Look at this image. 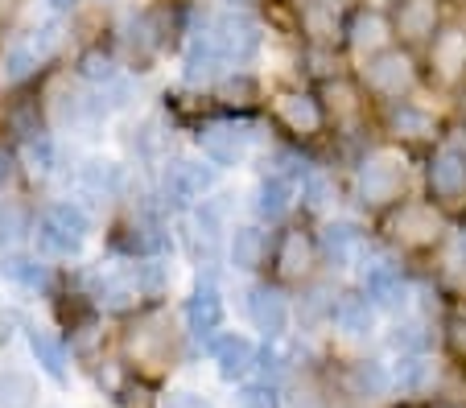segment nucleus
Wrapping results in <instances>:
<instances>
[{
	"mask_svg": "<svg viewBox=\"0 0 466 408\" xmlns=\"http://www.w3.org/2000/svg\"><path fill=\"white\" fill-rule=\"evenodd\" d=\"M211 37H215V45H219V54L228 58V63H252L256 54H260V42H264V34H260V21L252 17V13H244V9H228V13H219V17L211 21Z\"/></svg>",
	"mask_w": 466,
	"mask_h": 408,
	"instance_id": "0eeeda50",
	"label": "nucleus"
},
{
	"mask_svg": "<svg viewBox=\"0 0 466 408\" xmlns=\"http://www.w3.org/2000/svg\"><path fill=\"white\" fill-rule=\"evenodd\" d=\"M450 343H454L458 355H466V322H462V318L450 322Z\"/></svg>",
	"mask_w": 466,
	"mask_h": 408,
	"instance_id": "79ce46f5",
	"label": "nucleus"
},
{
	"mask_svg": "<svg viewBox=\"0 0 466 408\" xmlns=\"http://www.w3.org/2000/svg\"><path fill=\"white\" fill-rule=\"evenodd\" d=\"M293 190H298V182H289L285 174H268V178H260L256 198H252L256 219L260 223H281L285 214L293 211Z\"/></svg>",
	"mask_w": 466,
	"mask_h": 408,
	"instance_id": "4be33fe9",
	"label": "nucleus"
},
{
	"mask_svg": "<svg viewBox=\"0 0 466 408\" xmlns=\"http://www.w3.org/2000/svg\"><path fill=\"white\" fill-rule=\"evenodd\" d=\"M50 9H54V13H71L75 0H50Z\"/></svg>",
	"mask_w": 466,
	"mask_h": 408,
	"instance_id": "c03bdc74",
	"label": "nucleus"
},
{
	"mask_svg": "<svg viewBox=\"0 0 466 408\" xmlns=\"http://www.w3.org/2000/svg\"><path fill=\"white\" fill-rule=\"evenodd\" d=\"M339 21H335V9L326 5V0H306L301 5V34H309L318 45H326L335 37Z\"/></svg>",
	"mask_w": 466,
	"mask_h": 408,
	"instance_id": "c85d7f7f",
	"label": "nucleus"
},
{
	"mask_svg": "<svg viewBox=\"0 0 466 408\" xmlns=\"http://www.w3.org/2000/svg\"><path fill=\"white\" fill-rule=\"evenodd\" d=\"M25 231H29V214L17 203H0V248L17 244Z\"/></svg>",
	"mask_w": 466,
	"mask_h": 408,
	"instance_id": "e433bc0d",
	"label": "nucleus"
},
{
	"mask_svg": "<svg viewBox=\"0 0 466 408\" xmlns=\"http://www.w3.org/2000/svg\"><path fill=\"white\" fill-rule=\"evenodd\" d=\"M268 252H273V240H268V231H264L260 223H239V227H231V240H228L231 268L256 273V268H264Z\"/></svg>",
	"mask_w": 466,
	"mask_h": 408,
	"instance_id": "f3484780",
	"label": "nucleus"
},
{
	"mask_svg": "<svg viewBox=\"0 0 466 408\" xmlns=\"http://www.w3.org/2000/svg\"><path fill=\"white\" fill-rule=\"evenodd\" d=\"M360 289L371 305L380 310H405L409 305V281L400 276V268L392 260H363V273H360Z\"/></svg>",
	"mask_w": 466,
	"mask_h": 408,
	"instance_id": "9d476101",
	"label": "nucleus"
},
{
	"mask_svg": "<svg viewBox=\"0 0 466 408\" xmlns=\"http://www.w3.org/2000/svg\"><path fill=\"white\" fill-rule=\"evenodd\" d=\"M99 302L107 305V310H128V305L141 302V289H137V276L128 273H112L104 284H99Z\"/></svg>",
	"mask_w": 466,
	"mask_h": 408,
	"instance_id": "c756f323",
	"label": "nucleus"
},
{
	"mask_svg": "<svg viewBox=\"0 0 466 408\" xmlns=\"http://www.w3.org/2000/svg\"><path fill=\"white\" fill-rule=\"evenodd\" d=\"M360 198L368 206H396L409 190V161L392 149H376L360 161Z\"/></svg>",
	"mask_w": 466,
	"mask_h": 408,
	"instance_id": "f03ea898",
	"label": "nucleus"
},
{
	"mask_svg": "<svg viewBox=\"0 0 466 408\" xmlns=\"http://www.w3.org/2000/svg\"><path fill=\"white\" fill-rule=\"evenodd\" d=\"M430 75L441 87H458L466 79V25L450 21L430 37Z\"/></svg>",
	"mask_w": 466,
	"mask_h": 408,
	"instance_id": "1a4fd4ad",
	"label": "nucleus"
},
{
	"mask_svg": "<svg viewBox=\"0 0 466 408\" xmlns=\"http://www.w3.org/2000/svg\"><path fill=\"white\" fill-rule=\"evenodd\" d=\"M343 34H347V45H351L355 54L371 58V54L388 50V42H392L396 25H392V17H388L380 5H363V9H355L351 17H347Z\"/></svg>",
	"mask_w": 466,
	"mask_h": 408,
	"instance_id": "ddd939ff",
	"label": "nucleus"
},
{
	"mask_svg": "<svg viewBox=\"0 0 466 408\" xmlns=\"http://www.w3.org/2000/svg\"><path fill=\"white\" fill-rule=\"evenodd\" d=\"M198 149L211 165L219 169H236L244 165L248 149H252V128L248 124H236V120H215V124H203L198 128Z\"/></svg>",
	"mask_w": 466,
	"mask_h": 408,
	"instance_id": "6e6552de",
	"label": "nucleus"
},
{
	"mask_svg": "<svg viewBox=\"0 0 466 408\" xmlns=\"http://www.w3.org/2000/svg\"><path fill=\"white\" fill-rule=\"evenodd\" d=\"M166 408H215L211 400H203L198 392H174V396L166 400Z\"/></svg>",
	"mask_w": 466,
	"mask_h": 408,
	"instance_id": "a19ab883",
	"label": "nucleus"
},
{
	"mask_svg": "<svg viewBox=\"0 0 466 408\" xmlns=\"http://www.w3.org/2000/svg\"><path fill=\"white\" fill-rule=\"evenodd\" d=\"M430 198L441 211H462L466 206V144H438L425 165Z\"/></svg>",
	"mask_w": 466,
	"mask_h": 408,
	"instance_id": "20e7f679",
	"label": "nucleus"
},
{
	"mask_svg": "<svg viewBox=\"0 0 466 408\" xmlns=\"http://www.w3.org/2000/svg\"><path fill=\"white\" fill-rule=\"evenodd\" d=\"M29 346H34L37 367H42L54 383H66V346H62L54 334H46V330H34V334H29Z\"/></svg>",
	"mask_w": 466,
	"mask_h": 408,
	"instance_id": "a878e982",
	"label": "nucleus"
},
{
	"mask_svg": "<svg viewBox=\"0 0 466 408\" xmlns=\"http://www.w3.org/2000/svg\"><path fill=\"white\" fill-rule=\"evenodd\" d=\"M223 318H228V310H223V297L219 289H215L211 281L198 284L190 294V302H186V326H190L194 338H215V330L223 326Z\"/></svg>",
	"mask_w": 466,
	"mask_h": 408,
	"instance_id": "aec40b11",
	"label": "nucleus"
},
{
	"mask_svg": "<svg viewBox=\"0 0 466 408\" xmlns=\"http://www.w3.org/2000/svg\"><path fill=\"white\" fill-rule=\"evenodd\" d=\"M363 87L371 91V95L380 99H405L409 91L417 87V63H413V54L409 50H380L371 54L368 63H363Z\"/></svg>",
	"mask_w": 466,
	"mask_h": 408,
	"instance_id": "39448f33",
	"label": "nucleus"
},
{
	"mask_svg": "<svg viewBox=\"0 0 466 408\" xmlns=\"http://www.w3.org/2000/svg\"><path fill=\"white\" fill-rule=\"evenodd\" d=\"M29 45H34V54L37 58H54V54H58V45H62V25L58 21H46V25H37L34 29V37H29Z\"/></svg>",
	"mask_w": 466,
	"mask_h": 408,
	"instance_id": "58836bf2",
	"label": "nucleus"
},
{
	"mask_svg": "<svg viewBox=\"0 0 466 408\" xmlns=\"http://www.w3.org/2000/svg\"><path fill=\"white\" fill-rule=\"evenodd\" d=\"M392 346L400 355H421L425 346H430V330H425L421 322H400V326L392 330Z\"/></svg>",
	"mask_w": 466,
	"mask_h": 408,
	"instance_id": "4c0bfd02",
	"label": "nucleus"
},
{
	"mask_svg": "<svg viewBox=\"0 0 466 408\" xmlns=\"http://www.w3.org/2000/svg\"><path fill=\"white\" fill-rule=\"evenodd\" d=\"M355 388H360V396L380 400V396H388V388H392V372H388L384 363H360L355 367Z\"/></svg>",
	"mask_w": 466,
	"mask_h": 408,
	"instance_id": "72a5a7b5",
	"label": "nucleus"
},
{
	"mask_svg": "<svg viewBox=\"0 0 466 408\" xmlns=\"http://www.w3.org/2000/svg\"><path fill=\"white\" fill-rule=\"evenodd\" d=\"M211 355H215V363H219L223 380H244V375L256 367V355H260V351H256L244 334H223V338H215Z\"/></svg>",
	"mask_w": 466,
	"mask_h": 408,
	"instance_id": "b1692460",
	"label": "nucleus"
},
{
	"mask_svg": "<svg viewBox=\"0 0 466 408\" xmlns=\"http://www.w3.org/2000/svg\"><path fill=\"white\" fill-rule=\"evenodd\" d=\"M219 165H211V161H198V157H177L169 161L166 178H161V194H166V203L174 206H198L207 194L215 190V182H219V174H215Z\"/></svg>",
	"mask_w": 466,
	"mask_h": 408,
	"instance_id": "423d86ee",
	"label": "nucleus"
},
{
	"mask_svg": "<svg viewBox=\"0 0 466 408\" xmlns=\"http://www.w3.org/2000/svg\"><path fill=\"white\" fill-rule=\"evenodd\" d=\"M223 66H228V58L219 54V45H215L211 37V25L198 29V34H190V42H186V54H182V75L186 83H219Z\"/></svg>",
	"mask_w": 466,
	"mask_h": 408,
	"instance_id": "2eb2a0df",
	"label": "nucleus"
},
{
	"mask_svg": "<svg viewBox=\"0 0 466 408\" xmlns=\"http://www.w3.org/2000/svg\"><path fill=\"white\" fill-rule=\"evenodd\" d=\"M0 408H37V383L29 372H9L0 375Z\"/></svg>",
	"mask_w": 466,
	"mask_h": 408,
	"instance_id": "cd10ccee",
	"label": "nucleus"
},
{
	"mask_svg": "<svg viewBox=\"0 0 466 408\" xmlns=\"http://www.w3.org/2000/svg\"><path fill=\"white\" fill-rule=\"evenodd\" d=\"M273 115L277 124L293 136H318L326 128V107L309 91H281V95H273Z\"/></svg>",
	"mask_w": 466,
	"mask_h": 408,
	"instance_id": "9b49d317",
	"label": "nucleus"
},
{
	"mask_svg": "<svg viewBox=\"0 0 466 408\" xmlns=\"http://www.w3.org/2000/svg\"><path fill=\"white\" fill-rule=\"evenodd\" d=\"M25 165H29V174H37V178H50L54 169H58V144L42 133L29 136L25 141Z\"/></svg>",
	"mask_w": 466,
	"mask_h": 408,
	"instance_id": "2f4dec72",
	"label": "nucleus"
},
{
	"mask_svg": "<svg viewBox=\"0 0 466 408\" xmlns=\"http://www.w3.org/2000/svg\"><path fill=\"white\" fill-rule=\"evenodd\" d=\"M231 5H244V0H231Z\"/></svg>",
	"mask_w": 466,
	"mask_h": 408,
	"instance_id": "49530a36",
	"label": "nucleus"
},
{
	"mask_svg": "<svg viewBox=\"0 0 466 408\" xmlns=\"http://www.w3.org/2000/svg\"><path fill=\"white\" fill-rule=\"evenodd\" d=\"M318 252H322V256L330 260L335 268L355 264V260L363 256V231L355 227L351 219H335V223H326L322 235H318Z\"/></svg>",
	"mask_w": 466,
	"mask_h": 408,
	"instance_id": "6ab92c4d",
	"label": "nucleus"
},
{
	"mask_svg": "<svg viewBox=\"0 0 466 408\" xmlns=\"http://www.w3.org/2000/svg\"><path fill=\"white\" fill-rule=\"evenodd\" d=\"M9 9H13V0H0V17H5Z\"/></svg>",
	"mask_w": 466,
	"mask_h": 408,
	"instance_id": "a18cd8bd",
	"label": "nucleus"
},
{
	"mask_svg": "<svg viewBox=\"0 0 466 408\" xmlns=\"http://www.w3.org/2000/svg\"><path fill=\"white\" fill-rule=\"evenodd\" d=\"M248 318H252V326L264 338H281L285 326H289V302H285L281 289H273V284H256L252 294H248Z\"/></svg>",
	"mask_w": 466,
	"mask_h": 408,
	"instance_id": "dca6fc26",
	"label": "nucleus"
},
{
	"mask_svg": "<svg viewBox=\"0 0 466 408\" xmlns=\"http://www.w3.org/2000/svg\"><path fill=\"white\" fill-rule=\"evenodd\" d=\"M37 248L50 256H79L83 240L91 235V214L79 203H50L34 227Z\"/></svg>",
	"mask_w": 466,
	"mask_h": 408,
	"instance_id": "7ed1b4c3",
	"label": "nucleus"
},
{
	"mask_svg": "<svg viewBox=\"0 0 466 408\" xmlns=\"http://www.w3.org/2000/svg\"><path fill=\"white\" fill-rule=\"evenodd\" d=\"M388 235L409 252L438 248L446 235V211L433 198H400L388 214Z\"/></svg>",
	"mask_w": 466,
	"mask_h": 408,
	"instance_id": "f257e3e1",
	"label": "nucleus"
},
{
	"mask_svg": "<svg viewBox=\"0 0 466 408\" xmlns=\"http://www.w3.org/2000/svg\"><path fill=\"white\" fill-rule=\"evenodd\" d=\"M0 273H5V281H13L17 289H29V294H37V289H46L50 284V273H46L42 260L34 256H5L0 260Z\"/></svg>",
	"mask_w": 466,
	"mask_h": 408,
	"instance_id": "393cba45",
	"label": "nucleus"
},
{
	"mask_svg": "<svg viewBox=\"0 0 466 408\" xmlns=\"http://www.w3.org/2000/svg\"><path fill=\"white\" fill-rule=\"evenodd\" d=\"M37 63H42V58L34 54V45L21 42V45H9V50H5V66H0V71H5L9 83H21L37 71Z\"/></svg>",
	"mask_w": 466,
	"mask_h": 408,
	"instance_id": "f704fd0d",
	"label": "nucleus"
},
{
	"mask_svg": "<svg viewBox=\"0 0 466 408\" xmlns=\"http://www.w3.org/2000/svg\"><path fill=\"white\" fill-rule=\"evenodd\" d=\"M75 178H79V186L87 190L91 198H116V194H124V186H128L124 165L112 157H87L79 169H75Z\"/></svg>",
	"mask_w": 466,
	"mask_h": 408,
	"instance_id": "412c9836",
	"label": "nucleus"
},
{
	"mask_svg": "<svg viewBox=\"0 0 466 408\" xmlns=\"http://www.w3.org/2000/svg\"><path fill=\"white\" fill-rule=\"evenodd\" d=\"M79 75L87 83H96V87H107L112 79H120V66H116L112 54L91 50V54H83V58H79Z\"/></svg>",
	"mask_w": 466,
	"mask_h": 408,
	"instance_id": "c9c22d12",
	"label": "nucleus"
},
{
	"mask_svg": "<svg viewBox=\"0 0 466 408\" xmlns=\"http://www.w3.org/2000/svg\"><path fill=\"white\" fill-rule=\"evenodd\" d=\"M301 198H306V211H326L335 203V178L322 174V169H309L301 178Z\"/></svg>",
	"mask_w": 466,
	"mask_h": 408,
	"instance_id": "473e14b6",
	"label": "nucleus"
},
{
	"mask_svg": "<svg viewBox=\"0 0 466 408\" xmlns=\"http://www.w3.org/2000/svg\"><path fill=\"white\" fill-rule=\"evenodd\" d=\"M314 256H318V244L301 227H281L273 240V252H268L281 281H306L309 268H314Z\"/></svg>",
	"mask_w": 466,
	"mask_h": 408,
	"instance_id": "f8f14e48",
	"label": "nucleus"
},
{
	"mask_svg": "<svg viewBox=\"0 0 466 408\" xmlns=\"http://www.w3.org/2000/svg\"><path fill=\"white\" fill-rule=\"evenodd\" d=\"M396 34L405 42H425L441 29V13H438V0H396V17H392Z\"/></svg>",
	"mask_w": 466,
	"mask_h": 408,
	"instance_id": "a211bd4d",
	"label": "nucleus"
},
{
	"mask_svg": "<svg viewBox=\"0 0 466 408\" xmlns=\"http://www.w3.org/2000/svg\"><path fill=\"white\" fill-rule=\"evenodd\" d=\"M239 408H281V396H277V388L268 380L248 383V388H239Z\"/></svg>",
	"mask_w": 466,
	"mask_h": 408,
	"instance_id": "ea45409f",
	"label": "nucleus"
},
{
	"mask_svg": "<svg viewBox=\"0 0 466 408\" xmlns=\"http://www.w3.org/2000/svg\"><path fill=\"white\" fill-rule=\"evenodd\" d=\"M132 276H137L141 297H157V294H166V284H169V264L161 256H141L132 264Z\"/></svg>",
	"mask_w": 466,
	"mask_h": 408,
	"instance_id": "7c9ffc66",
	"label": "nucleus"
},
{
	"mask_svg": "<svg viewBox=\"0 0 466 408\" xmlns=\"http://www.w3.org/2000/svg\"><path fill=\"white\" fill-rule=\"evenodd\" d=\"M330 322H335V330L347 338H368L371 330H376V305H371L363 294H343L335 302Z\"/></svg>",
	"mask_w": 466,
	"mask_h": 408,
	"instance_id": "5701e85b",
	"label": "nucleus"
},
{
	"mask_svg": "<svg viewBox=\"0 0 466 408\" xmlns=\"http://www.w3.org/2000/svg\"><path fill=\"white\" fill-rule=\"evenodd\" d=\"M388 133L405 144H430L441 136V120L430 107L413 104V99H396V104L388 107Z\"/></svg>",
	"mask_w": 466,
	"mask_h": 408,
	"instance_id": "4468645a",
	"label": "nucleus"
},
{
	"mask_svg": "<svg viewBox=\"0 0 466 408\" xmlns=\"http://www.w3.org/2000/svg\"><path fill=\"white\" fill-rule=\"evenodd\" d=\"M9 174H13V161H9V153L0 149V186H5V182H9Z\"/></svg>",
	"mask_w": 466,
	"mask_h": 408,
	"instance_id": "37998d69",
	"label": "nucleus"
},
{
	"mask_svg": "<svg viewBox=\"0 0 466 408\" xmlns=\"http://www.w3.org/2000/svg\"><path fill=\"white\" fill-rule=\"evenodd\" d=\"M388 372H392V388L400 392H421L433 383V363L425 355H400Z\"/></svg>",
	"mask_w": 466,
	"mask_h": 408,
	"instance_id": "bb28decb",
	"label": "nucleus"
}]
</instances>
